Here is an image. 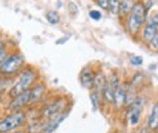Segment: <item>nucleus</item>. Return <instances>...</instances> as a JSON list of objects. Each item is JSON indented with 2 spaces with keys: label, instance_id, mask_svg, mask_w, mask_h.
Here are the masks:
<instances>
[{
  "label": "nucleus",
  "instance_id": "2",
  "mask_svg": "<svg viewBox=\"0 0 158 133\" xmlns=\"http://www.w3.org/2000/svg\"><path fill=\"white\" fill-rule=\"evenodd\" d=\"M34 78H36V74H34L32 70H25L21 73V75L19 78V82L13 86V88L11 90V96L16 98L17 95H20L21 92L31 90V85L34 82Z\"/></svg>",
  "mask_w": 158,
  "mask_h": 133
},
{
  "label": "nucleus",
  "instance_id": "6",
  "mask_svg": "<svg viewBox=\"0 0 158 133\" xmlns=\"http://www.w3.org/2000/svg\"><path fill=\"white\" fill-rule=\"evenodd\" d=\"M29 102H31V90H27V91L21 92L20 95H17L16 98H13V100L11 102V104H9V108L13 111H17L20 108L25 107Z\"/></svg>",
  "mask_w": 158,
  "mask_h": 133
},
{
  "label": "nucleus",
  "instance_id": "22",
  "mask_svg": "<svg viewBox=\"0 0 158 133\" xmlns=\"http://www.w3.org/2000/svg\"><path fill=\"white\" fill-rule=\"evenodd\" d=\"M149 48L152 49V50H154V52H158V34L153 38V41L149 44Z\"/></svg>",
  "mask_w": 158,
  "mask_h": 133
},
{
  "label": "nucleus",
  "instance_id": "14",
  "mask_svg": "<svg viewBox=\"0 0 158 133\" xmlns=\"http://www.w3.org/2000/svg\"><path fill=\"white\" fill-rule=\"evenodd\" d=\"M103 96H104V99H106L107 103H113L115 102V88L111 86V83L107 82L104 90H103Z\"/></svg>",
  "mask_w": 158,
  "mask_h": 133
},
{
  "label": "nucleus",
  "instance_id": "18",
  "mask_svg": "<svg viewBox=\"0 0 158 133\" xmlns=\"http://www.w3.org/2000/svg\"><path fill=\"white\" fill-rule=\"evenodd\" d=\"M90 100H91V104H92L94 111H96L98 108H99V106H100V95H99L98 92L92 91L90 94Z\"/></svg>",
  "mask_w": 158,
  "mask_h": 133
},
{
  "label": "nucleus",
  "instance_id": "20",
  "mask_svg": "<svg viewBox=\"0 0 158 133\" xmlns=\"http://www.w3.org/2000/svg\"><path fill=\"white\" fill-rule=\"evenodd\" d=\"M120 2L121 0H110V6H108V8L111 9L112 13L120 12Z\"/></svg>",
  "mask_w": 158,
  "mask_h": 133
},
{
  "label": "nucleus",
  "instance_id": "21",
  "mask_svg": "<svg viewBox=\"0 0 158 133\" xmlns=\"http://www.w3.org/2000/svg\"><path fill=\"white\" fill-rule=\"evenodd\" d=\"M131 62L135 66H140V65H142V58L138 57V56H132L131 57Z\"/></svg>",
  "mask_w": 158,
  "mask_h": 133
},
{
  "label": "nucleus",
  "instance_id": "17",
  "mask_svg": "<svg viewBox=\"0 0 158 133\" xmlns=\"http://www.w3.org/2000/svg\"><path fill=\"white\" fill-rule=\"evenodd\" d=\"M125 106H132L133 103H135L137 100V96H136V91L135 90H128L125 91Z\"/></svg>",
  "mask_w": 158,
  "mask_h": 133
},
{
  "label": "nucleus",
  "instance_id": "9",
  "mask_svg": "<svg viewBox=\"0 0 158 133\" xmlns=\"http://www.w3.org/2000/svg\"><path fill=\"white\" fill-rule=\"evenodd\" d=\"M142 23H144V21L138 20L137 17L129 15V16H128V19H127V29H128V32H129L131 34H136L138 31H140Z\"/></svg>",
  "mask_w": 158,
  "mask_h": 133
},
{
  "label": "nucleus",
  "instance_id": "25",
  "mask_svg": "<svg viewBox=\"0 0 158 133\" xmlns=\"http://www.w3.org/2000/svg\"><path fill=\"white\" fill-rule=\"evenodd\" d=\"M96 3H98L103 9H107L108 6H110V0H96Z\"/></svg>",
  "mask_w": 158,
  "mask_h": 133
},
{
  "label": "nucleus",
  "instance_id": "11",
  "mask_svg": "<svg viewBox=\"0 0 158 133\" xmlns=\"http://www.w3.org/2000/svg\"><path fill=\"white\" fill-rule=\"evenodd\" d=\"M148 128L150 131H157L158 129V103H156L152 108L149 120H148Z\"/></svg>",
  "mask_w": 158,
  "mask_h": 133
},
{
  "label": "nucleus",
  "instance_id": "27",
  "mask_svg": "<svg viewBox=\"0 0 158 133\" xmlns=\"http://www.w3.org/2000/svg\"><path fill=\"white\" fill-rule=\"evenodd\" d=\"M15 133H24V132H15Z\"/></svg>",
  "mask_w": 158,
  "mask_h": 133
},
{
  "label": "nucleus",
  "instance_id": "23",
  "mask_svg": "<svg viewBox=\"0 0 158 133\" xmlns=\"http://www.w3.org/2000/svg\"><path fill=\"white\" fill-rule=\"evenodd\" d=\"M90 17L92 19V20L98 21V20H100V19H102V13L99 11H91L90 12Z\"/></svg>",
  "mask_w": 158,
  "mask_h": 133
},
{
  "label": "nucleus",
  "instance_id": "4",
  "mask_svg": "<svg viewBox=\"0 0 158 133\" xmlns=\"http://www.w3.org/2000/svg\"><path fill=\"white\" fill-rule=\"evenodd\" d=\"M66 104H67V102H66L65 98H59L58 100L53 102L52 104L46 106V107L42 110L41 113H42L44 117H46V119H53V117L61 115L62 111H63V108L66 107Z\"/></svg>",
  "mask_w": 158,
  "mask_h": 133
},
{
  "label": "nucleus",
  "instance_id": "26",
  "mask_svg": "<svg viewBox=\"0 0 158 133\" xmlns=\"http://www.w3.org/2000/svg\"><path fill=\"white\" fill-rule=\"evenodd\" d=\"M138 133H149V131H148L146 128H142V129H141L140 132H138Z\"/></svg>",
  "mask_w": 158,
  "mask_h": 133
},
{
  "label": "nucleus",
  "instance_id": "24",
  "mask_svg": "<svg viewBox=\"0 0 158 133\" xmlns=\"http://www.w3.org/2000/svg\"><path fill=\"white\" fill-rule=\"evenodd\" d=\"M148 24H153V25H158V13H153L149 17V21Z\"/></svg>",
  "mask_w": 158,
  "mask_h": 133
},
{
  "label": "nucleus",
  "instance_id": "13",
  "mask_svg": "<svg viewBox=\"0 0 158 133\" xmlns=\"http://www.w3.org/2000/svg\"><path fill=\"white\" fill-rule=\"evenodd\" d=\"M125 95H127L125 90L121 86L117 87L115 90V102H113V104H115V107L117 110H120V108H123L125 106Z\"/></svg>",
  "mask_w": 158,
  "mask_h": 133
},
{
  "label": "nucleus",
  "instance_id": "3",
  "mask_svg": "<svg viewBox=\"0 0 158 133\" xmlns=\"http://www.w3.org/2000/svg\"><path fill=\"white\" fill-rule=\"evenodd\" d=\"M24 65V57L21 54H16V56H11L0 65V73L4 75H13L17 73L21 66Z\"/></svg>",
  "mask_w": 158,
  "mask_h": 133
},
{
  "label": "nucleus",
  "instance_id": "8",
  "mask_svg": "<svg viewBox=\"0 0 158 133\" xmlns=\"http://www.w3.org/2000/svg\"><path fill=\"white\" fill-rule=\"evenodd\" d=\"M66 116H67V113H61V115H58V116H56V117H53L50 121L45 123V131H44V132H46V133H52V132H54V131H56L57 128H58V125L66 119Z\"/></svg>",
  "mask_w": 158,
  "mask_h": 133
},
{
  "label": "nucleus",
  "instance_id": "16",
  "mask_svg": "<svg viewBox=\"0 0 158 133\" xmlns=\"http://www.w3.org/2000/svg\"><path fill=\"white\" fill-rule=\"evenodd\" d=\"M44 91H45V86L44 85H37L36 87L31 90V102H36L42 96Z\"/></svg>",
  "mask_w": 158,
  "mask_h": 133
},
{
  "label": "nucleus",
  "instance_id": "1",
  "mask_svg": "<svg viewBox=\"0 0 158 133\" xmlns=\"http://www.w3.org/2000/svg\"><path fill=\"white\" fill-rule=\"evenodd\" d=\"M25 120V113L21 111H15L12 115L7 116L0 121V133H8L20 127Z\"/></svg>",
  "mask_w": 158,
  "mask_h": 133
},
{
  "label": "nucleus",
  "instance_id": "10",
  "mask_svg": "<svg viewBox=\"0 0 158 133\" xmlns=\"http://www.w3.org/2000/svg\"><path fill=\"white\" fill-rule=\"evenodd\" d=\"M158 34V25H153V24H146V27L144 28L142 36H144V41L146 44H150L153 41V38Z\"/></svg>",
  "mask_w": 158,
  "mask_h": 133
},
{
  "label": "nucleus",
  "instance_id": "7",
  "mask_svg": "<svg viewBox=\"0 0 158 133\" xmlns=\"http://www.w3.org/2000/svg\"><path fill=\"white\" fill-rule=\"evenodd\" d=\"M94 78H95V74L92 73V70H91L90 67H85L81 71V75H79L81 83L85 87H92V85H94Z\"/></svg>",
  "mask_w": 158,
  "mask_h": 133
},
{
  "label": "nucleus",
  "instance_id": "19",
  "mask_svg": "<svg viewBox=\"0 0 158 133\" xmlns=\"http://www.w3.org/2000/svg\"><path fill=\"white\" fill-rule=\"evenodd\" d=\"M45 16L50 24H58L59 23V15L56 11H49V12H46Z\"/></svg>",
  "mask_w": 158,
  "mask_h": 133
},
{
  "label": "nucleus",
  "instance_id": "15",
  "mask_svg": "<svg viewBox=\"0 0 158 133\" xmlns=\"http://www.w3.org/2000/svg\"><path fill=\"white\" fill-rule=\"evenodd\" d=\"M133 7H135L133 0H121V2H120V13L123 15V16H124V15L131 13Z\"/></svg>",
  "mask_w": 158,
  "mask_h": 133
},
{
  "label": "nucleus",
  "instance_id": "12",
  "mask_svg": "<svg viewBox=\"0 0 158 133\" xmlns=\"http://www.w3.org/2000/svg\"><path fill=\"white\" fill-rule=\"evenodd\" d=\"M107 85V81H106V77L103 75V73H98L95 74V78H94V91L98 92V94H100L103 92V90H104V87Z\"/></svg>",
  "mask_w": 158,
  "mask_h": 133
},
{
  "label": "nucleus",
  "instance_id": "5",
  "mask_svg": "<svg viewBox=\"0 0 158 133\" xmlns=\"http://www.w3.org/2000/svg\"><path fill=\"white\" fill-rule=\"evenodd\" d=\"M129 112H128V119H129L131 125H136L140 121V116L142 112V100L137 99L132 106H129Z\"/></svg>",
  "mask_w": 158,
  "mask_h": 133
}]
</instances>
